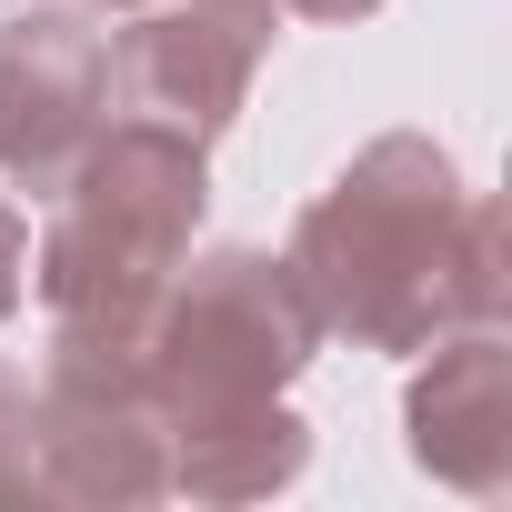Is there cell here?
<instances>
[{"label": "cell", "mask_w": 512, "mask_h": 512, "mask_svg": "<svg viewBox=\"0 0 512 512\" xmlns=\"http://www.w3.org/2000/svg\"><path fill=\"white\" fill-rule=\"evenodd\" d=\"M282 262L322 342L342 332L362 352H422L462 322L512 312V221L502 201L462 191L452 151L422 131H382L372 151H352L292 221Z\"/></svg>", "instance_id": "cell-1"}, {"label": "cell", "mask_w": 512, "mask_h": 512, "mask_svg": "<svg viewBox=\"0 0 512 512\" xmlns=\"http://www.w3.org/2000/svg\"><path fill=\"white\" fill-rule=\"evenodd\" d=\"M211 201V161L201 141L161 131V121H101L91 151L61 171L51 191V231L31 251V282L61 342H111L141 352L181 251L201 231Z\"/></svg>", "instance_id": "cell-2"}, {"label": "cell", "mask_w": 512, "mask_h": 512, "mask_svg": "<svg viewBox=\"0 0 512 512\" xmlns=\"http://www.w3.org/2000/svg\"><path fill=\"white\" fill-rule=\"evenodd\" d=\"M312 352H322V322L282 251H251V241L181 251V272L141 332V382H151L161 442L191 422L251 412V402H282L312 372Z\"/></svg>", "instance_id": "cell-3"}, {"label": "cell", "mask_w": 512, "mask_h": 512, "mask_svg": "<svg viewBox=\"0 0 512 512\" xmlns=\"http://www.w3.org/2000/svg\"><path fill=\"white\" fill-rule=\"evenodd\" d=\"M31 432H41V502L141 512V502L171 492V452H161V412H151L141 352L51 332V362L31 382Z\"/></svg>", "instance_id": "cell-4"}, {"label": "cell", "mask_w": 512, "mask_h": 512, "mask_svg": "<svg viewBox=\"0 0 512 512\" xmlns=\"http://www.w3.org/2000/svg\"><path fill=\"white\" fill-rule=\"evenodd\" d=\"M282 0H141L111 41V101L121 121H161L181 141H221L251 101V71L272 51Z\"/></svg>", "instance_id": "cell-5"}, {"label": "cell", "mask_w": 512, "mask_h": 512, "mask_svg": "<svg viewBox=\"0 0 512 512\" xmlns=\"http://www.w3.org/2000/svg\"><path fill=\"white\" fill-rule=\"evenodd\" d=\"M101 121H111V41L91 31V11L31 0L0 21V181L51 201Z\"/></svg>", "instance_id": "cell-6"}, {"label": "cell", "mask_w": 512, "mask_h": 512, "mask_svg": "<svg viewBox=\"0 0 512 512\" xmlns=\"http://www.w3.org/2000/svg\"><path fill=\"white\" fill-rule=\"evenodd\" d=\"M432 362L402 392V442L442 492L502 502L512 492V342L502 322H462L442 342H422Z\"/></svg>", "instance_id": "cell-7"}, {"label": "cell", "mask_w": 512, "mask_h": 512, "mask_svg": "<svg viewBox=\"0 0 512 512\" xmlns=\"http://www.w3.org/2000/svg\"><path fill=\"white\" fill-rule=\"evenodd\" d=\"M161 452H171V492H191V502H272V492L302 482L312 422L292 402H251V412H221V422L171 432Z\"/></svg>", "instance_id": "cell-8"}, {"label": "cell", "mask_w": 512, "mask_h": 512, "mask_svg": "<svg viewBox=\"0 0 512 512\" xmlns=\"http://www.w3.org/2000/svg\"><path fill=\"white\" fill-rule=\"evenodd\" d=\"M0 502H41V432L21 372H0Z\"/></svg>", "instance_id": "cell-9"}, {"label": "cell", "mask_w": 512, "mask_h": 512, "mask_svg": "<svg viewBox=\"0 0 512 512\" xmlns=\"http://www.w3.org/2000/svg\"><path fill=\"white\" fill-rule=\"evenodd\" d=\"M21 292H31V221L0 201V322L21 312Z\"/></svg>", "instance_id": "cell-10"}, {"label": "cell", "mask_w": 512, "mask_h": 512, "mask_svg": "<svg viewBox=\"0 0 512 512\" xmlns=\"http://www.w3.org/2000/svg\"><path fill=\"white\" fill-rule=\"evenodd\" d=\"M282 11H302V21H372L382 0H282Z\"/></svg>", "instance_id": "cell-11"}, {"label": "cell", "mask_w": 512, "mask_h": 512, "mask_svg": "<svg viewBox=\"0 0 512 512\" xmlns=\"http://www.w3.org/2000/svg\"><path fill=\"white\" fill-rule=\"evenodd\" d=\"M81 11H141V0H81Z\"/></svg>", "instance_id": "cell-12"}]
</instances>
